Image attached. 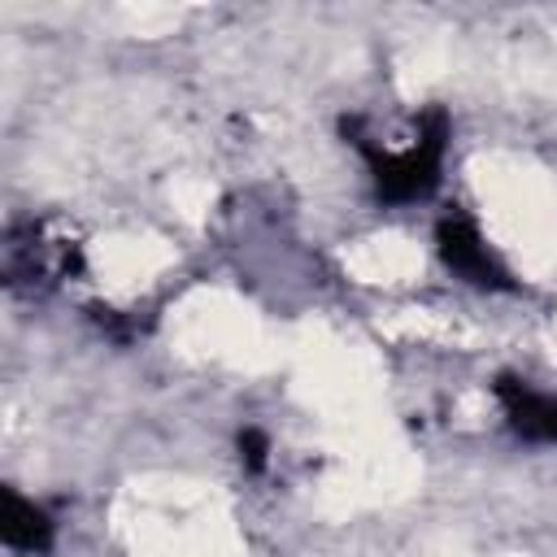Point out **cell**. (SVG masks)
<instances>
[{
    "instance_id": "3",
    "label": "cell",
    "mask_w": 557,
    "mask_h": 557,
    "mask_svg": "<svg viewBox=\"0 0 557 557\" xmlns=\"http://www.w3.org/2000/svg\"><path fill=\"white\" fill-rule=\"evenodd\" d=\"M492 392H496L513 435H522L531 444H553L557 440V396L553 392H535L518 374H500L492 383Z\"/></svg>"
},
{
    "instance_id": "1",
    "label": "cell",
    "mask_w": 557,
    "mask_h": 557,
    "mask_svg": "<svg viewBox=\"0 0 557 557\" xmlns=\"http://www.w3.org/2000/svg\"><path fill=\"white\" fill-rule=\"evenodd\" d=\"M339 126H344V135L361 148L379 200H387V205H409V200H422V196L435 191L440 165H444V148H448V113H444L440 104L422 113L418 135H413V144H409L405 152H383L379 144H370V135L361 131L357 117H344Z\"/></svg>"
},
{
    "instance_id": "2",
    "label": "cell",
    "mask_w": 557,
    "mask_h": 557,
    "mask_svg": "<svg viewBox=\"0 0 557 557\" xmlns=\"http://www.w3.org/2000/svg\"><path fill=\"white\" fill-rule=\"evenodd\" d=\"M435 248H440V261L457 278H466L470 287H483V292H509L513 287V274L487 248V239H483V231L470 213H461V209L444 213L440 226H435Z\"/></svg>"
},
{
    "instance_id": "4",
    "label": "cell",
    "mask_w": 557,
    "mask_h": 557,
    "mask_svg": "<svg viewBox=\"0 0 557 557\" xmlns=\"http://www.w3.org/2000/svg\"><path fill=\"white\" fill-rule=\"evenodd\" d=\"M0 535L9 548L22 553H44L52 544V518L44 505L26 500L17 487H4V518H0Z\"/></svg>"
},
{
    "instance_id": "5",
    "label": "cell",
    "mask_w": 557,
    "mask_h": 557,
    "mask_svg": "<svg viewBox=\"0 0 557 557\" xmlns=\"http://www.w3.org/2000/svg\"><path fill=\"white\" fill-rule=\"evenodd\" d=\"M265 448H270V444H265V435H261V431H252V426H248V431L239 435V457H244V466H248L252 474H261V470H265Z\"/></svg>"
}]
</instances>
